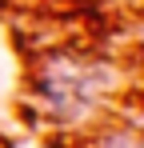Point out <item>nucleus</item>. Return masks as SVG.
Masks as SVG:
<instances>
[{"instance_id": "nucleus-1", "label": "nucleus", "mask_w": 144, "mask_h": 148, "mask_svg": "<svg viewBox=\"0 0 144 148\" xmlns=\"http://www.w3.org/2000/svg\"><path fill=\"white\" fill-rule=\"evenodd\" d=\"M100 148H144L140 140H132V136H124V132H116V136H104V144Z\"/></svg>"}]
</instances>
